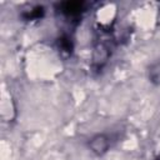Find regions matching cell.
I'll use <instances>...</instances> for the list:
<instances>
[{"instance_id": "cell-1", "label": "cell", "mask_w": 160, "mask_h": 160, "mask_svg": "<svg viewBox=\"0 0 160 160\" xmlns=\"http://www.w3.org/2000/svg\"><path fill=\"white\" fill-rule=\"evenodd\" d=\"M90 148H91V150L94 152H96L98 155H101V154H104L108 150V148H109V140L104 135H96L95 138L91 139Z\"/></svg>"}, {"instance_id": "cell-2", "label": "cell", "mask_w": 160, "mask_h": 160, "mask_svg": "<svg viewBox=\"0 0 160 160\" xmlns=\"http://www.w3.org/2000/svg\"><path fill=\"white\" fill-rule=\"evenodd\" d=\"M62 11L69 15L78 14L81 11V4L80 2H65L62 5Z\"/></svg>"}, {"instance_id": "cell-3", "label": "cell", "mask_w": 160, "mask_h": 160, "mask_svg": "<svg viewBox=\"0 0 160 160\" xmlns=\"http://www.w3.org/2000/svg\"><path fill=\"white\" fill-rule=\"evenodd\" d=\"M149 76L152 82H158V84L160 82V62H156L150 68Z\"/></svg>"}]
</instances>
